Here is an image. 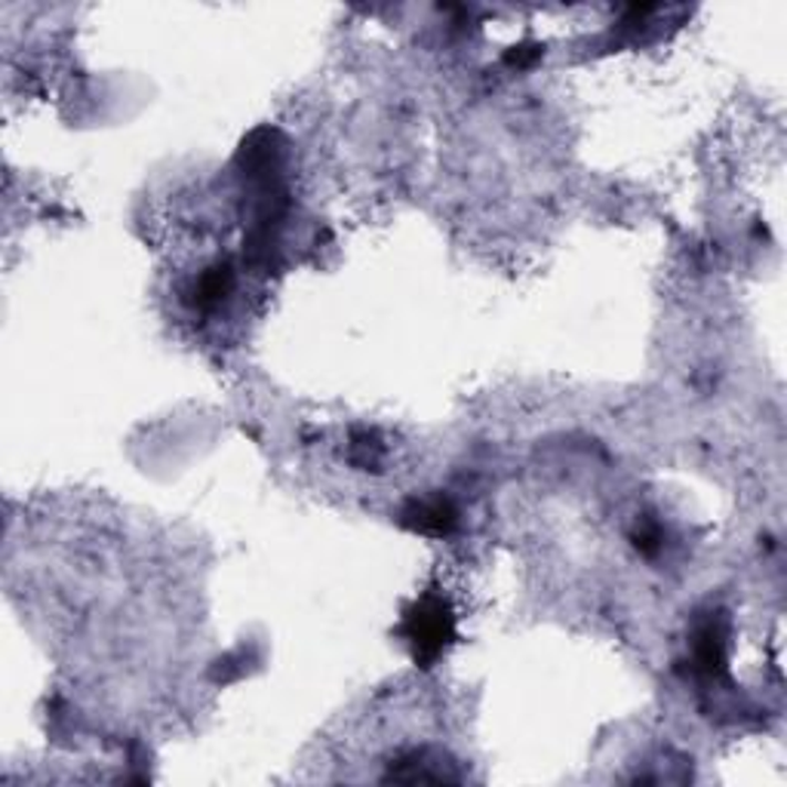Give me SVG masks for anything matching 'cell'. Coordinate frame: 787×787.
Returning <instances> with one entry per match:
<instances>
[{
	"mask_svg": "<svg viewBox=\"0 0 787 787\" xmlns=\"http://www.w3.org/2000/svg\"><path fill=\"white\" fill-rule=\"evenodd\" d=\"M406 636L413 640L415 655H422V659L441 655L443 646L453 636V615H449V609L443 607V600H437V597L422 600L406 615Z\"/></svg>",
	"mask_w": 787,
	"mask_h": 787,
	"instance_id": "1",
	"label": "cell"
},
{
	"mask_svg": "<svg viewBox=\"0 0 787 787\" xmlns=\"http://www.w3.org/2000/svg\"><path fill=\"white\" fill-rule=\"evenodd\" d=\"M415 526L418 529H425V532H449L453 529V524H456V511L443 501V498H437V501H425V505H418V511H415Z\"/></svg>",
	"mask_w": 787,
	"mask_h": 787,
	"instance_id": "2",
	"label": "cell"
}]
</instances>
